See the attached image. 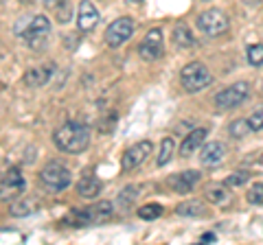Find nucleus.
I'll return each mask as SVG.
<instances>
[{"label":"nucleus","instance_id":"nucleus-18","mask_svg":"<svg viewBox=\"0 0 263 245\" xmlns=\"http://www.w3.org/2000/svg\"><path fill=\"white\" fill-rule=\"evenodd\" d=\"M37 210H40V201L35 197H22V199H15L9 206V215L22 219V217H31Z\"/></svg>","mask_w":263,"mask_h":245},{"label":"nucleus","instance_id":"nucleus-13","mask_svg":"<svg viewBox=\"0 0 263 245\" xmlns=\"http://www.w3.org/2000/svg\"><path fill=\"white\" fill-rule=\"evenodd\" d=\"M202 179V173H197V171H184V173H176L169 177V186L174 189L176 193H191L193 186Z\"/></svg>","mask_w":263,"mask_h":245},{"label":"nucleus","instance_id":"nucleus-7","mask_svg":"<svg viewBox=\"0 0 263 245\" xmlns=\"http://www.w3.org/2000/svg\"><path fill=\"white\" fill-rule=\"evenodd\" d=\"M228 27H230V22L226 18V13L219 11V9H209V11H202L197 15V29L209 37L224 35L228 31Z\"/></svg>","mask_w":263,"mask_h":245},{"label":"nucleus","instance_id":"nucleus-29","mask_svg":"<svg viewBox=\"0 0 263 245\" xmlns=\"http://www.w3.org/2000/svg\"><path fill=\"white\" fill-rule=\"evenodd\" d=\"M248 122H250V129H252V132H263V108L254 112L252 116L248 118Z\"/></svg>","mask_w":263,"mask_h":245},{"label":"nucleus","instance_id":"nucleus-32","mask_svg":"<svg viewBox=\"0 0 263 245\" xmlns=\"http://www.w3.org/2000/svg\"><path fill=\"white\" fill-rule=\"evenodd\" d=\"M202 241L204 243H213V241H215V234H211V232L209 234H202Z\"/></svg>","mask_w":263,"mask_h":245},{"label":"nucleus","instance_id":"nucleus-27","mask_svg":"<svg viewBox=\"0 0 263 245\" xmlns=\"http://www.w3.org/2000/svg\"><path fill=\"white\" fill-rule=\"evenodd\" d=\"M248 179H250V173H248V171H239V173L228 175L224 184L228 186V189H233V186H241V184H246Z\"/></svg>","mask_w":263,"mask_h":245},{"label":"nucleus","instance_id":"nucleus-14","mask_svg":"<svg viewBox=\"0 0 263 245\" xmlns=\"http://www.w3.org/2000/svg\"><path fill=\"white\" fill-rule=\"evenodd\" d=\"M221 160H224V145H219V142H209V145L202 147V151H200V162H202V167L215 169V167L221 165Z\"/></svg>","mask_w":263,"mask_h":245},{"label":"nucleus","instance_id":"nucleus-24","mask_svg":"<svg viewBox=\"0 0 263 245\" xmlns=\"http://www.w3.org/2000/svg\"><path fill=\"white\" fill-rule=\"evenodd\" d=\"M162 215V206L160 203H145V206L138 208V217L145 219V221H154Z\"/></svg>","mask_w":263,"mask_h":245},{"label":"nucleus","instance_id":"nucleus-5","mask_svg":"<svg viewBox=\"0 0 263 245\" xmlns=\"http://www.w3.org/2000/svg\"><path fill=\"white\" fill-rule=\"evenodd\" d=\"M40 182L51 193H62L70 186L72 175H70L68 167H64L62 162H48V165L40 171Z\"/></svg>","mask_w":263,"mask_h":245},{"label":"nucleus","instance_id":"nucleus-8","mask_svg":"<svg viewBox=\"0 0 263 245\" xmlns=\"http://www.w3.org/2000/svg\"><path fill=\"white\" fill-rule=\"evenodd\" d=\"M24 189H27V179H24L20 167H11L0 179V201L15 199L24 193Z\"/></svg>","mask_w":263,"mask_h":245},{"label":"nucleus","instance_id":"nucleus-30","mask_svg":"<svg viewBox=\"0 0 263 245\" xmlns=\"http://www.w3.org/2000/svg\"><path fill=\"white\" fill-rule=\"evenodd\" d=\"M44 3V7L48 11H53V13H57L60 9H64V7H68L70 5V0H42Z\"/></svg>","mask_w":263,"mask_h":245},{"label":"nucleus","instance_id":"nucleus-10","mask_svg":"<svg viewBox=\"0 0 263 245\" xmlns=\"http://www.w3.org/2000/svg\"><path fill=\"white\" fill-rule=\"evenodd\" d=\"M134 33V20L132 18H117L108 29H105V44L110 48H119L125 44Z\"/></svg>","mask_w":263,"mask_h":245},{"label":"nucleus","instance_id":"nucleus-15","mask_svg":"<svg viewBox=\"0 0 263 245\" xmlns=\"http://www.w3.org/2000/svg\"><path fill=\"white\" fill-rule=\"evenodd\" d=\"M101 189H103L101 179H99L97 175H92L90 171H86V173L81 175V179L77 182V193H79L84 199H95L97 195L101 193Z\"/></svg>","mask_w":263,"mask_h":245},{"label":"nucleus","instance_id":"nucleus-21","mask_svg":"<svg viewBox=\"0 0 263 245\" xmlns=\"http://www.w3.org/2000/svg\"><path fill=\"white\" fill-rule=\"evenodd\" d=\"M174 149H176L174 138H169V136L162 138V142H160V153H158V158H156V165H158V167L169 165L171 156H174Z\"/></svg>","mask_w":263,"mask_h":245},{"label":"nucleus","instance_id":"nucleus-3","mask_svg":"<svg viewBox=\"0 0 263 245\" xmlns=\"http://www.w3.org/2000/svg\"><path fill=\"white\" fill-rule=\"evenodd\" d=\"M180 81H182V88L186 92L195 94V92H200V90L209 88L213 84V75L202 62H191L182 68V72H180Z\"/></svg>","mask_w":263,"mask_h":245},{"label":"nucleus","instance_id":"nucleus-26","mask_svg":"<svg viewBox=\"0 0 263 245\" xmlns=\"http://www.w3.org/2000/svg\"><path fill=\"white\" fill-rule=\"evenodd\" d=\"M117 118H119V114H117V112L105 114V116L99 120V132H101V134H110V132H114V127H117Z\"/></svg>","mask_w":263,"mask_h":245},{"label":"nucleus","instance_id":"nucleus-6","mask_svg":"<svg viewBox=\"0 0 263 245\" xmlns=\"http://www.w3.org/2000/svg\"><path fill=\"white\" fill-rule=\"evenodd\" d=\"M248 92H250V86L246 84V81L230 84L215 94V108L217 110H233V108L241 105L246 99H248Z\"/></svg>","mask_w":263,"mask_h":245},{"label":"nucleus","instance_id":"nucleus-31","mask_svg":"<svg viewBox=\"0 0 263 245\" xmlns=\"http://www.w3.org/2000/svg\"><path fill=\"white\" fill-rule=\"evenodd\" d=\"M206 197H209L213 203H224V201H226V193L221 191V189H211V191L206 193Z\"/></svg>","mask_w":263,"mask_h":245},{"label":"nucleus","instance_id":"nucleus-11","mask_svg":"<svg viewBox=\"0 0 263 245\" xmlns=\"http://www.w3.org/2000/svg\"><path fill=\"white\" fill-rule=\"evenodd\" d=\"M152 149H154V145H152V140H141V142H136V145H132L129 149L123 153V160H121V169L125 171H134V169H138L143 165V162L149 158V153H152Z\"/></svg>","mask_w":263,"mask_h":245},{"label":"nucleus","instance_id":"nucleus-16","mask_svg":"<svg viewBox=\"0 0 263 245\" xmlns=\"http://www.w3.org/2000/svg\"><path fill=\"white\" fill-rule=\"evenodd\" d=\"M51 75H53V64H48V66H35V68L24 72L22 81L29 88H42L51 81Z\"/></svg>","mask_w":263,"mask_h":245},{"label":"nucleus","instance_id":"nucleus-19","mask_svg":"<svg viewBox=\"0 0 263 245\" xmlns=\"http://www.w3.org/2000/svg\"><path fill=\"white\" fill-rule=\"evenodd\" d=\"M176 215L180 217H202V215H206V210H204V203L202 201H184V203H178L176 206Z\"/></svg>","mask_w":263,"mask_h":245},{"label":"nucleus","instance_id":"nucleus-4","mask_svg":"<svg viewBox=\"0 0 263 245\" xmlns=\"http://www.w3.org/2000/svg\"><path fill=\"white\" fill-rule=\"evenodd\" d=\"M48 35H51V20H48L46 15H33L27 24V29L22 31V39L27 42L31 51H35V53L46 46Z\"/></svg>","mask_w":263,"mask_h":245},{"label":"nucleus","instance_id":"nucleus-28","mask_svg":"<svg viewBox=\"0 0 263 245\" xmlns=\"http://www.w3.org/2000/svg\"><path fill=\"white\" fill-rule=\"evenodd\" d=\"M248 201L254 203V206H261V203H263V182L254 184L252 189L248 191Z\"/></svg>","mask_w":263,"mask_h":245},{"label":"nucleus","instance_id":"nucleus-2","mask_svg":"<svg viewBox=\"0 0 263 245\" xmlns=\"http://www.w3.org/2000/svg\"><path fill=\"white\" fill-rule=\"evenodd\" d=\"M114 215V203L112 201H97L86 208H72L68 215L62 219L64 226L68 228H86V226H101L108 223Z\"/></svg>","mask_w":263,"mask_h":245},{"label":"nucleus","instance_id":"nucleus-22","mask_svg":"<svg viewBox=\"0 0 263 245\" xmlns=\"http://www.w3.org/2000/svg\"><path fill=\"white\" fill-rule=\"evenodd\" d=\"M136 197H138V186H125V189L119 193V199H117L119 208H121V210L132 208V203L136 201Z\"/></svg>","mask_w":263,"mask_h":245},{"label":"nucleus","instance_id":"nucleus-12","mask_svg":"<svg viewBox=\"0 0 263 245\" xmlns=\"http://www.w3.org/2000/svg\"><path fill=\"white\" fill-rule=\"evenodd\" d=\"M99 20H101V15H99L97 7L90 3V0H81L79 3V13H77V29L81 31V33H90Z\"/></svg>","mask_w":263,"mask_h":245},{"label":"nucleus","instance_id":"nucleus-9","mask_svg":"<svg viewBox=\"0 0 263 245\" xmlns=\"http://www.w3.org/2000/svg\"><path fill=\"white\" fill-rule=\"evenodd\" d=\"M138 55H141V59L145 62H156L160 59L162 53H164V37H162V31L160 29H149V33H147L141 44H138Z\"/></svg>","mask_w":263,"mask_h":245},{"label":"nucleus","instance_id":"nucleus-20","mask_svg":"<svg viewBox=\"0 0 263 245\" xmlns=\"http://www.w3.org/2000/svg\"><path fill=\"white\" fill-rule=\"evenodd\" d=\"M171 39H174V44L178 46V48H191L193 44H195V37H193V33L189 31L186 27H176L174 29V33H171Z\"/></svg>","mask_w":263,"mask_h":245},{"label":"nucleus","instance_id":"nucleus-17","mask_svg":"<svg viewBox=\"0 0 263 245\" xmlns=\"http://www.w3.org/2000/svg\"><path fill=\"white\" fill-rule=\"evenodd\" d=\"M206 134H209V129H206V127H197V129H193V132L182 140V147H180V156H182V158H189L193 151L200 149L202 142H204V138H206Z\"/></svg>","mask_w":263,"mask_h":245},{"label":"nucleus","instance_id":"nucleus-33","mask_svg":"<svg viewBox=\"0 0 263 245\" xmlns=\"http://www.w3.org/2000/svg\"><path fill=\"white\" fill-rule=\"evenodd\" d=\"M129 3H134V5H138V3H143V0H129Z\"/></svg>","mask_w":263,"mask_h":245},{"label":"nucleus","instance_id":"nucleus-1","mask_svg":"<svg viewBox=\"0 0 263 245\" xmlns=\"http://www.w3.org/2000/svg\"><path fill=\"white\" fill-rule=\"evenodd\" d=\"M53 142L64 153H81L90 145V129L79 120H68L55 129Z\"/></svg>","mask_w":263,"mask_h":245},{"label":"nucleus","instance_id":"nucleus-25","mask_svg":"<svg viewBox=\"0 0 263 245\" xmlns=\"http://www.w3.org/2000/svg\"><path fill=\"white\" fill-rule=\"evenodd\" d=\"M246 57H248V64L250 66H263V44H252L248 48V53H246Z\"/></svg>","mask_w":263,"mask_h":245},{"label":"nucleus","instance_id":"nucleus-23","mask_svg":"<svg viewBox=\"0 0 263 245\" xmlns=\"http://www.w3.org/2000/svg\"><path fill=\"white\" fill-rule=\"evenodd\" d=\"M228 132H230V136H233V138H246L252 132V129H250V122L246 118H237V120L230 122Z\"/></svg>","mask_w":263,"mask_h":245}]
</instances>
